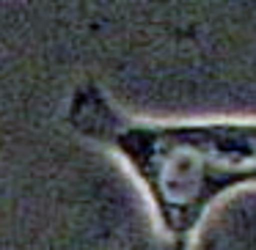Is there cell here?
Segmentation results:
<instances>
[{
	"label": "cell",
	"instance_id": "3957f363",
	"mask_svg": "<svg viewBox=\"0 0 256 250\" xmlns=\"http://www.w3.org/2000/svg\"><path fill=\"white\" fill-rule=\"evenodd\" d=\"M201 250H215V242H212V239H210V242H206V245H204V248H201Z\"/></svg>",
	"mask_w": 256,
	"mask_h": 250
},
{
	"label": "cell",
	"instance_id": "7a4b0ae2",
	"mask_svg": "<svg viewBox=\"0 0 256 250\" xmlns=\"http://www.w3.org/2000/svg\"><path fill=\"white\" fill-rule=\"evenodd\" d=\"M135 250H184V248H176V245H168L160 239V245H144V248H135Z\"/></svg>",
	"mask_w": 256,
	"mask_h": 250
},
{
	"label": "cell",
	"instance_id": "6da1fadb",
	"mask_svg": "<svg viewBox=\"0 0 256 250\" xmlns=\"http://www.w3.org/2000/svg\"><path fill=\"white\" fill-rule=\"evenodd\" d=\"M66 124L113 151L144 193L162 242L176 248H193L223 198L256 187V118H135L88 80L69 96Z\"/></svg>",
	"mask_w": 256,
	"mask_h": 250
}]
</instances>
